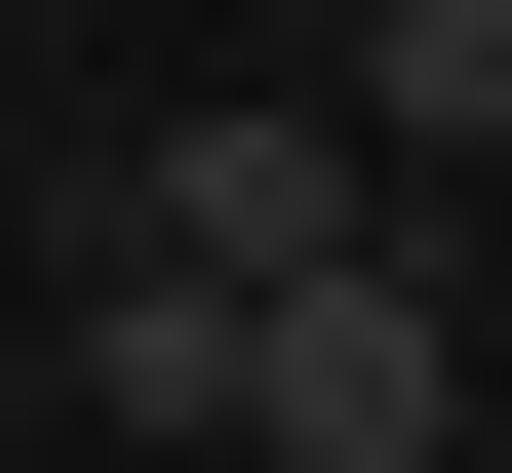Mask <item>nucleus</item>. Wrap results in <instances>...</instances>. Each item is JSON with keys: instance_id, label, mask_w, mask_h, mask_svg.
Masks as SVG:
<instances>
[{"instance_id": "obj_1", "label": "nucleus", "mask_w": 512, "mask_h": 473, "mask_svg": "<svg viewBox=\"0 0 512 473\" xmlns=\"http://www.w3.org/2000/svg\"><path fill=\"white\" fill-rule=\"evenodd\" d=\"M316 119H355V158H394V237H434V198H473V158H512V0H394V40H355V79H316Z\"/></svg>"}]
</instances>
